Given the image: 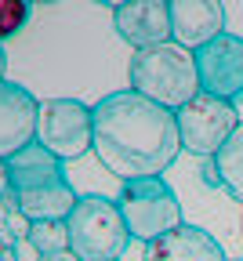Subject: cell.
Segmentation results:
<instances>
[{
	"label": "cell",
	"mask_w": 243,
	"mask_h": 261,
	"mask_svg": "<svg viewBox=\"0 0 243 261\" xmlns=\"http://www.w3.org/2000/svg\"><path fill=\"white\" fill-rule=\"evenodd\" d=\"M178 152L182 138L171 109L134 94L131 87L109 91L94 102V160L120 181L163 178Z\"/></svg>",
	"instance_id": "obj_1"
},
{
	"label": "cell",
	"mask_w": 243,
	"mask_h": 261,
	"mask_svg": "<svg viewBox=\"0 0 243 261\" xmlns=\"http://www.w3.org/2000/svg\"><path fill=\"white\" fill-rule=\"evenodd\" d=\"M127 87L149 102L178 113L200 94V73L192 51L178 44H163L153 51H138L127 62Z\"/></svg>",
	"instance_id": "obj_2"
},
{
	"label": "cell",
	"mask_w": 243,
	"mask_h": 261,
	"mask_svg": "<svg viewBox=\"0 0 243 261\" xmlns=\"http://www.w3.org/2000/svg\"><path fill=\"white\" fill-rule=\"evenodd\" d=\"M65 228H69V250L80 261H120L131 243L116 200H106L98 192L80 196L73 214L65 218Z\"/></svg>",
	"instance_id": "obj_3"
},
{
	"label": "cell",
	"mask_w": 243,
	"mask_h": 261,
	"mask_svg": "<svg viewBox=\"0 0 243 261\" xmlns=\"http://www.w3.org/2000/svg\"><path fill=\"white\" fill-rule=\"evenodd\" d=\"M116 207L124 214V225L131 240L138 243H153L167 232L185 225L182 218V200L175 196L163 178H131V181H120V196H116Z\"/></svg>",
	"instance_id": "obj_4"
},
{
	"label": "cell",
	"mask_w": 243,
	"mask_h": 261,
	"mask_svg": "<svg viewBox=\"0 0 243 261\" xmlns=\"http://www.w3.org/2000/svg\"><path fill=\"white\" fill-rule=\"evenodd\" d=\"M37 142L62 163L84 160L87 152H94V106L80 102V98H47V102H40Z\"/></svg>",
	"instance_id": "obj_5"
},
{
	"label": "cell",
	"mask_w": 243,
	"mask_h": 261,
	"mask_svg": "<svg viewBox=\"0 0 243 261\" xmlns=\"http://www.w3.org/2000/svg\"><path fill=\"white\" fill-rule=\"evenodd\" d=\"M178 120V138L182 149L203 160H214L222 152V145L232 138V130L243 123L236 106L225 98H211V94H196L185 109L175 113Z\"/></svg>",
	"instance_id": "obj_6"
},
{
	"label": "cell",
	"mask_w": 243,
	"mask_h": 261,
	"mask_svg": "<svg viewBox=\"0 0 243 261\" xmlns=\"http://www.w3.org/2000/svg\"><path fill=\"white\" fill-rule=\"evenodd\" d=\"M192 58L200 73V94L225 98V102H236L243 94V37L222 33L218 40L192 51Z\"/></svg>",
	"instance_id": "obj_7"
},
{
	"label": "cell",
	"mask_w": 243,
	"mask_h": 261,
	"mask_svg": "<svg viewBox=\"0 0 243 261\" xmlns=\"http://www.w3.org/2000/svg\"><path fill=\"white\" fill-rule=\"evenodd\" d=\"M113 29L134 55L171 44V0H127V4H116Z\"/></svg>",
	"instance_id": "obj_8"
},
{
	"label": "cell",
	"mask_w": 243,
	"mask_h": 261,
	"mask_svg": "<svg viewBox=\"0 0 243 261\" xmlns=\"http://www.w3.org/2000/svg\"><path fill=\"white\" fill-rule=\"evenodd\" d=\"M40 102L15 80H0V160H11L37 142Z\"/></svg>",
	"instance_id": "obj_9"
},
{
	"label": "cell",
	"mask_w": 243,
	"mask_h": 261,
	"mask_svg": "<svg viewBox=\"0 0 243 261\" xmlns=\"http://www.w3.org/2000/svg\"><path fill=\"white\" fill-rule=\"evenodd\" d=\"M222 33H229L222 0H171V44L200 51Z\"/></svg>",
	"instance_id": "obj_10"
},
{
	"label": "cell",
	"mask_w": 243,
	"mask_h": 261,
	"mask_svg": "<svg viewBox=\"0 0 243 261\" xmlns=\"http://www.w3.org/2000/svg\"><path fill=\"white\" fill-rule=\"evenodd\" d=\"M142 261H229L225 247L200 225H182L145 247Z\"/></svg>",
	"instance_id": "obj_11"
},
{
	"label": "cell",
	"mask_w": 243,
	"mask_h": 261,
	"mask_svg": "<svg viewBox=\"0 0 243 261\" xmlns=\"http://www.w3.org/2000/svg\"><path fill=\"white\" fill-rule=\"evenodd\" d=\"M18 196V211L33 221H65L69 214H73L80 192L69 185V178L62 181H51V185H40V189H29V192H15Z\"/></svg>",
	"instance_id": "obj_12"
},
{
	"label": "cell",
	"mask_w": 243,
	"mask_h": 261,
	"mask_svg": "<svg viewBox=\"0 0 243 261\" xmlns=\"http://www.w3.org/2000/svg\"><path fill=\"white\" fill-rule=\"evenodd\" d=\"M8 171H11V192H29V189H40V185H51V181L65 178L62 160L51 156L40 142H33L22 152H15L8 160Z\"/></svg>",
	"instance_id": "obj_13"
},
{
	"label": "cell",
	"mask_w": 243,
	"mask_h": 261,
	"mask_svg": "<svg viewBox=\"0 0 243 261\" xmlns=\"http://www.w3.org/2000/svg\"><path fill=\"white\" fill-rule=\"evenodd\" d=\"M214 167L222 174V189L232 196L236 203H243V123L232 130V138L214 156Z\"/></svg>",
	"instance_id": "obj_14"
},
{
	"label": "cell",
	"mask_w": 243,
	"mask_h": 261,
	"mask_svg": "<svg viewBox=\"0 0 243 261\" xmlns=\"http://www.w3.org/2000/svg\"><path fill=\"white\" fill-rule=\"evenodd\" d=\"M29 243L40 250V257L69 250V228H65V221H40L29 228Z\"/></svg>",
	"instance_id": "obj_15"
},
{
	"label": "cell",
	"mask_w": 243,
	"mask_h": 261,
	"mask_svg": "<svg viewBox=\"0 0 243 261\" xmlns=\"http://www.w3.org/2000/svg\"><path fill=\"white\" fill-rule=\"evenodd\" d=\"M29 18H33V4H29V0H0V44L18 37Z\"/></svg>",
	"instance_id": "obj_16"
},
{
	"label": "cell",
	"mask_w": 243,
	"mask_h": 261,
	"mask_svg": "<svg viewBox=\"0 0 243 261\" xmlns=\"http://www.w3.org/2000/svg\"><path fill=\"white\" fill-rule=\"evenodd\" d=\"M11 250H15V261H40V250L33 247L29 240H15Z\"/></svg>",
	"instance_id": "obj_17"
},
{
	"label": "cell",
	"mask_w": 243,
	"mask_h": 261,
	"mask_svg": "<svg viewBox=\"0 0 243 261\" xmlns=\"http://www.w3.org/2000/svg\"><path fill=\"white\" fill-rule=\"evenodd\" d=\"M200 178H203V185H207V189H222V174H218V167H214V160H203Z\"/></svg>",
	"instance_id": "obj_18"
},
{
	"label": "cell",
	"mask_w": 243,
	"mask_h": 261,
	"mask_svg": "<svg viewBox=\"0 0 243 261\" xmlns=\"http://www.w3.org/2000/svg\"><path fill=\"white\" fill-rule=\"evenodd\" d=\"M11 192V171H8V160H0V200Z\"/></svg>",
	"instance_id": "obj_19"
},
{
	"label": "cell",
	"mask_w": 243,
	"mask_h": 261,
	"mask_svg": "<svg viewBox=\"0 0 243 261\" xmlns=\"http://www.w3.org/2000/svg\"><path fill=\"white\" fill-rule=\"evenodd\" d=\"M40 261H80V257H77L73 250H58V254H44Z\"/></svg>",
	"instance_id": "obj_20"
},
{
	"label": "cell",
	"mask_w": 243,
	"mask_h": 261,
	"mask_svg": "<svg viewBox=\"0 0 243 261\" xmlns=\"http://www.w3.org/2000/svg\"><path fill=\"white\" fill-rule=\"evenodd\" d=\"M0 80H8V55H4V47H0Z\"/></svg>",
	"instance_id": "obj_21"
},
{
	"label": "cell",
	"mask_w": 243,
	"mask_h": 261,
	"mask_svg": "<svg viewBox=\"0 0 243 261\" xmlns=\"http://www.w3.org/2000/svg\"><path fill=\"white\" fill-rule=\"evenodd\" d=\"M0 261H15V250L8 247V250H4V257H0Z\"/></svg>",
	"instance_id": "obj_22"
},
{
	"label": "cell",
	"mask_w": 243,
	"mask_h": 261,
	"mask_svg": "<svg viewBox=\"0 0 243 261\" xmlns=\"http://www.w3.org/2000/svg\"><path fill=\"white\" fill-rule=\"evenodd\" d=\"M4 250H8V243H4V236H0V257H4Z\"/></svg>",
	"instance_id": "obj_23"
},
{
	"label": "cell",
	"mask_w": 243,
	"mask_h": 261,
	"mask_svg": "<svg viewBox=\"0 0 243 261\" xmlns=\"http://www.w3.org/2000/svg\"><path fill=\"white\" fill-rule=\"evenodd\" d=\"M236 261H243V257H236Z\"/></svg>",
	"instance_id": "obj_24"
}]
</instances>
